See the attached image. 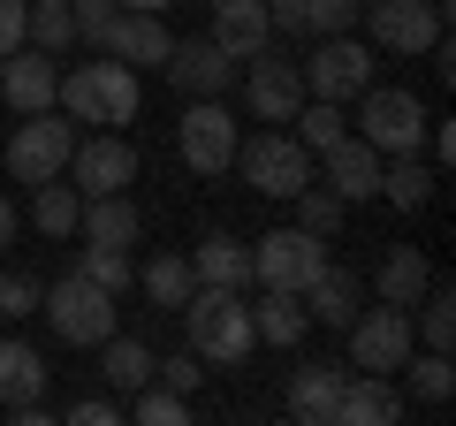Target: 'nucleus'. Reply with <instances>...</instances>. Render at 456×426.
<instances>
[{
  "label": "nucleus",
  "mask_w": 456,
  "mask_h": 426,
  "mask_svg": "<svg viewBox=\"0 0 456 426\" xmlns=\"http://www.w3.org/2000/svg\"><path fill=\"white\" fill-rule=\"evenodd\" d=\"M69 152H77V122H69L61 107H46V115H23V130L8 137V176H16L23 191H38V183L69 176Z\"/></svg>",
  "instance_id": "6"
},
{
  "label": "nucleus",
  "mask_w": 456,
  "mask_h": 426,
  "mask_svg": "<svg viewBox=\"0 0 456 426\" xmlns=\"http://www.w3.org/2000/svg\"><path fill=\"white\" fill-rule=\"evenodd\" d=\"M365 31H373L380 53H426L441 31H449V0H365Z\"/></svg>",
  "instance_id": "8"
},
{
  "label": "nucleus",
  "mask_w": 456,
  "mask_h": 426,
  "mask_svg": "<svg viewBox=\"0 0 456 426\" xmlns=\"http://www.w3.org/2000/svg\"><path fill=\"white\" fill-rule=\"evenodd\" d=\"M289 206H297V229H312V236H335V229H342V213H350L335 191H312V183L289 198Z\"/></svg>",
  "instance_id": "37"
},
{
  "label": "nucleus",
  "mask_w": 456,
  "mask_h": 426,
  "mask_svg": "<svg viewBox=\"0 0 456 426\" xmlns=\"http://www.w3.org/2000/svg\"><path fill=\"white\" fill-rule=\"evenodd\" d=\"M16 244V206H8V198H0V251Z\"/></svg>",
  "instance_id": "44"
},
{
  "label": "nucleus",
  "mask_w": 456,
  "mask_h": 426,
  "mask_svg": "<svg viewBox=\"0 0 456 426\" xmlns=\"http://www.w3.org/2000/svg\"><path fill=\"white\" fill-rule=\"evenodd\" d=\"M31 31V0H0V53H16Z\"/></svg>",
  "instance_id": "42"
},
{
  "label": "nucleus",
  "mask_w": 456,
  "mask_h": 426,
  "mask_svg": "<svg viewBox=\"0 0 456 426\" xmlns=\"http://www.w3.org/2000/svg\"><path fill=\"white\" fill-rule=\"evenodd\" d=\"M289 130H297V145H305L312 160H320V152L335 145V137H350V107H335V99H305V107L289 115Z\"/></svg>",
  "instance_id": "31"
},
{
  "label": "nucleus",
  "mask_w": 456,
  "mask_h": 426,
  "mask_svg": "<svg viewBox=\"0 0 456 426\" xmlns=\"http://www.w3.org/2000/svg\"><path fill=\"white\" fill-rule=\"evenodd\" d=\"M297 297H305V320H320V328H350V312L365 305V282L350 274L342 259H327V266H320V274H312Z\"/></svg>",
  "instance_id": "20"
},
{
  "label": "nucleus",
  "mask_w": 456,
  "mask_h": 426,
  "mask_svg": "<svg viewBox=\"0 0 456 426\" xmlns=\"http://www.w3.org/2000/svg\"><path fill=\"white\" fill-rule=\"evenodd\" d=\"M31 8H61V0H31Z\"/></svg>",
  "instance_id": "46"
},
{
  "label": "nucleus",
  "mask_w": 456,
  "mask_h": 426,
  "mask_svg": "<svg viewBox=\"0 0 456 426\" xmlns=\"http://www.w3.org/2000/svg\"><path fill=\"white\" fill-rule=\"evenodd\" d=\"M130 419H137V426H183V419H191V396L145 381V389H137V404H130Z\"/></svg>",
  "instance_id": "35"
},
{
  "label": "nucleus",
  "mask_w": 456,
  "mask_h": 426,
  "mask_svg": "<svg viewBox=\"0 0 456 426\" xmlns=\"http://www.w3.org/2000/svg\"><path fill=\"white\" fill-rule=\"evenodd\" d=\"M69 419H77V426H114V419H122V404H114V389H107V396H84V404H69Z\"/></svg>",
  "instance_id": "43"
},
{
  "label": "nucleus",
  "mask_w": 456,
  "mask_h": 426,
  "mask_svg": "<svg viewBox=\"0 0 456 426\" xmlns=\"http://www.w3.org/2000/svg\"><path fill=\"white\" fill-rule=\"evenodd\" d=\"M167 46H175V38H167V16H152V8H114L99 53H114V61H130V69H160Z\"/></svg>",
  "instance_id": "17"
},
{
  "label": "nucleus",
  "mask_w": 456,
  "mask_h": 426,
  "mask_svg": "<svg viewBox=\"0 0 456 426\" xmlns=\"http://www.w3.org/2000/svg\"><path fill=\"white\" fill-rule=\"evenodd\" d=\"M160 69H167V84H175L183 99H228V77H236V61H228L213 38H175Z\"/></svg>",
  "instance_id": "15"
},
{
  "label": "nucleus",
  "mask_w": 456,
  "mask_h": 426,
  "mask_svg": "<svg viewBox=\"0 0 456 426\" xmlns=\"http://www.w3.org/2000/svg\"><path fill=\"white\" fill-rule=\"evenodd\" d=\"M183 335H191V350L206 365H221V373H236V365L259 350L244 290H221V282H198V290L183 297Z\"/></svg>",
  "instance_id": "2"
},
{
  "label": "nucleus",
  "mask_w": 456,
  "mask_h": 426,
  "mask_svg": "<svg viewBox=\"0 0 456 426\" xmlns=\"http://www.w3.org/2000/svg\"><path fill=\"white\" fill-rule=\"evenodd\" d=\"M99 350H107V365H99V373H107V389H114V396H137V389L152 381V350L137 343V335H107Z\"/></svg>",
  "instance_id": "32"
},
{
  "label": "nucleus",
  "mask_w": 456,
  "mask_h": 426,
  "mask_svg": "<svg viewBox=\"0 0 456 426\" xmlns=\"http://www.w3.org/2000/svg\"><path fill=\"white\" fill-rule=\"evenodd\" d=\"M175 145H183L191 176H228V160H236V115H228V99H191Z\"/></svg>",
  "instance_id": "10"
},
{
  "label": "nucleus",
  "mask_w": 456,
  "mask_h": 426,
  "mask_svg": "<svg viewBox=\"0 0 456 426\" xmlns=\"http://www.w3.org/2000/svg\"><path fill=\"white\" fill-rule=\"evenodd\" d=\"M320 160H327V191H335L342 206H365V198H380V152L365 145V137H335Z\"/></svg>",
  "instance_id": "19"
},
{
  "label": "nucleus",
  "mask_w": 456,
  "mask_h": 426,
  "mask_svg": "<svg viewBox=\"0 0 456 426\" xmlns=\"http://www.w3.org/2000/svg\"><path fill=\"white\" fill-rule=\"evenodd\" d=\"M53 92H61V69H53V53H38V46L0 53V107H16V115H46Z\"/></svg>",
  "instance_id": "14"
},
{
  "label": "nucleus",
  "mask_w": 456,
  "mask_h": 426,
  "mask_svg": "<svg viewBox=\"0 0 456 426\" xmlns=\"http://www.w3.org/2000/svg\"><path fill=\"white\" fill-rule=\"evenodd\" d=\"M31 312H38V274L8 266V274H0V320H31Z\"/></svg>",
  "instance_id": "39"
},
{
  "label": "nucleus",
  "mask_w": 456,
  "mask_h": 426,
  "mask_svg": "<svg viewBox=\"0 0 456 426\" xmlns=\"http://www.w3.org/2000/svg\"><path fill=\"white\" fill-rule=\"evenodd\" d=\"M38 396H46V358L23 335H0V411L38 404Z\"/></svg>",
  "instance_id": "24"
},
{
  "label": "nucleus",
  "mask_w": 456,
  "mask_h": 426,
  "mask_svg": "<svg viewBox=\"0 0 456 426\" xmlns=\"http://www.w3.org/2000/svg\"><path fill=\"white\" fill-rule=\"evenodd\" d=\"M69 23H77V38H84V46H107L114 0H69Z\"/></svg>",
  "instance_id": "41"
},
{
  "label": "nucleus",
  "mask_w": 456,
  "mask_h": 426,
  "mask_svg": "<svg viewBox=\"0 0 456 426\" xmlns=\"http://www.w3.org/2000/svg\"><path fill=\"white\" fill-rule=\"evenodd\" d=\"M426 99L403 92V84H365L358 92V137L388 160V152H419L426 145Z\"/></svg>",
  "instance_id": "5"
},
{
  "label": "nucleus",
  "mask_w": 456,
  "mask_h": 426,
  "mask_svg": "<svg viewBox=\"0 0 456 426\" xmlns=\"http://www.w3.org/2000/svg\"><path fill=\"white\" fill-rule=\"evenodd\" d=\"M77 229H84V244H107V251H137V236H145V213H137V206H130L122 191H107V198H84Z\"/></svg>",
  "instance_id": "22"
},
{
  "label": "nucleus",
  "mask_w": 456,
  "mask_h": 426,
  "mask_svg": "<svg viewBox=\"0 0 456 426\" xmlns=\"http://www.w3.org/2000/svg\"><path fill=\"white\" fill-rule=\"evenodd\" d=\"M320 266H327V236L297 229V221L251 244V282H259V290H305Z\"/></svg>",
  "instance_id": "9"
},
{
  "label": "nucleus",
  "mask_w": 456,
  "mask_h": 426,
  "mask_svg": "<svg viewBox=\"0 0 456 426\" xmlns=\"http://www.w3.org/2000/svg\"><path fill=\"white\" fill-rule=\"evenodd\" d=\"M395 373H411V396H403V404H434V411H441V404L456 396V365H449V350H411Z\"/></svg>",
  "instance_id": "30"
},
{
  "label": "nucleus",
  "mask_w": 456,
  "mask_h": 426,
  "mask_svg": "<svg viewBox=\"0 0 456 426\" xmlns=\"http://www.w3.org/2000/svg\"><path fill=\"white\" fill-rule=\"evenodd\" d=\"M350 365H358V373H395V365L411 358V312L403 305H380V312H350Z\"/></svg>",
  "instance_id": "11"
},
{
  "label": "nucleus",
  "mask_w": 456,
  "mask_h": 426,
  "mask_svg": "<svg viewBox=\"0 0 456 426\" xmlns=\"http://www.w3.org/2000/svg\"><path fill=\"white\" fill-rule=\"evenodd\" d=\"M23 46H38V53H61V46H77L69 0H61V8H31V31H23Z\"/></svg>",
  "instance_id": "38"
},
{
  "label": "nucleus",
  "mask_w": 456,
  "mask_h": 426,
  "mask_svg": "<svg viewBox=\"0 0 456 426\" xmlns=\"http://www.w3.org/2000/svg\"><path fill=\"white\" fill-rule=\"evenodd\" d=\"M342 365H327V358H312V365H297L289 373V419H305V426H335V404H342Z\"/></svg>",
  "instance_id": "23"
},
{
  "label": "nucleus",
  "mask_w": 456,
  "mask_h": 426,
  "mask_svg": "<svg viewBox=\"0 0 456 426\" xmlns=\"http://www.w3.org/2000/svg\"><path fill=\"white\" fill-rule=\"evenodd\" d=\"M77 213H84V191L77 183H38L31 191V221H38V236H77Z\"/></svg>",
  "instance_id": "33"
},
{
  "label": "nucleus",
  "mask_w": 456,
  "mask_h": 426,
  "mask_svg": "<svg viewBox=\"0 0 456 426\" xmlns=\"http://www.w3.org/2000/svg\"><path fill=\"white\" fill-rule=\"evenodd\" d=\"M53 107H61L77 130H122V122H137V107H145V84H137L130 61L99 53V61H84V69H61Z\"/></svg>",
  "instance_id": "1"
},
{
  "label": "nucleus",
  "mask_w": 456,
  "mask_h": 426,
  "mask_svg": "<svg viewBox=\"0 0 456 426\" xmlns=\"http://www.w3.org/2000/svg\"><path fill=\"white\" fill-rule=\"evenodd\" d=\"M38 312H46V328L77 350H99L114 335V290H99L92 274H61L38 290Z\"/></svg>",
  "instance_id": "4"
},
{
  "label": "nucleus",
  "mask_w": 456,
  "mask_h": 426,
  "mask_svg": "<svg viewBox=\"0 0 456 426\" xmlns=\"http://www.w3.org/2000/svg\"><path fill=\"white\" fill-rule=\"evenodd\" d=\"M137 290H145L160 312H183V297L198 290V274H191V259H183V251H152V259L137 266Z\"/></svg>",
  "instance_id": "28"
},
{
  "label": "nucleus",
  "mask_w": 456,
  "mask_h": 426,
  "mask_svg": "<svg viewBox=\"0 0 456 426\" xmlns=\"http://www.w3.org/2000/svg\"><path fill=\"white\" fill-rule=\"evenodd\" d=\"M213 46L228 53V61H251L259 46H274V31H266V0H213Z\"/></svg>",
  "instance_id": "21"
},
{
  "label": "nucleus",
  "mask_w": 456,
  "mask_h": 426,
  "mask_svg": "<svg viewBox=\"0 0 456 426\" xmlns=\"http://www.w3.org/2000/svg\"><path fill=\"white\" fill-rule=\"evenodd\" d=\"M228 168H244V183H251L259 198H297V191L312 183V168H320V160L297 145L289 122H266L259 137H236V160H228Z\"/></svg>",
  "instance_id": "3"
},
{
  "label": "nucleus",
  "mask_w": 456,
  "mask_h": 426,
  "mask_svg": "<svg viewBox=\"0 0 456 426\" xmlns=\"http://www.w3.org/2000/svg\"><path fill=\"white\" fill-rule=\"evenodd\" d=\"M403 389H395V373H350L342 381V404H335V426H395L403 419Z\"/></svg>",
  "instance_id": "18"
},
{
  "label": "nucleus",
  "mask_w": 456,
  "mask_h": 426,
  "mask_svg": "<svg viewBox=\"0 0 456 426\" xmlns=\"http://www.w3.org/2000/svg\"><path fill=\"white\" fill-rule=\"evenodd\" d=\"M411 312H419L426 350H449V343H456V297H449V282H426V297H419Z\"/></svg>",
  "instance_id": "34"
},
{
  "label": "nucleus",
  "mask_w": 456,
  "mask_h": 426,
  "mask_svg": "<svg viewBox=\"0 0 456 426\" xmlns=\"http://www.w3.org/2000/svg\"><path fill=\"white\" fill-rule=\"evenodd\" d=\"M244 99H251V115H259V122H289L297 107H305V69H297L289 53L259 46L251 69H244Z\"/></svg>",
  "instance_id": "13"
},
{
  "label": "nucleus",
  "mask_w": 456,
  "mask_h": 426,
  "mask_svg": "<svg viewBox=\"0 0 456 426\" xmlns=\"http://www.w3.org/2000/svg\"><path fill=\"white\" fill-rule=\"evenodd\" d=\"M77 274H92L99 290H114V297H122V290L137 282V259H130V251H107V244H92V251L77 259Z\"/></svg>",
  "instance_id": "36"
},
{
  "label": "nucleus",
  "mask_w": 456,
  "mask_h": 426,
  "mask_svg": "<svg viewBox=\"0 0 456 426\" xmlns=\"http://www.w3.org/2000/svg\"><path fill=\"white\" fill-rule=\"evenodd\" d=\"M305 328H312V320H305V297H297V290H266L259 305H251V335L274 343V350H297Z\"/></svg>",
  "instance_id": "25"
},
{
  "label": "nucleus",
  "mask_w": 456,
  "mask_h": 426,
  "mask_svg": "<svg viewBox=\"0 0 456 426\" xmlns=\"http://www.w3.org/2000/svg\"><path fill=\"white\" fill-rule=\"evenodd\" d=\"M69 183L84 198H107V191H130L137 183V145H122L114 130H77V152H69Z\"/></svg>",
  "instance_id": "12"
},
{
  "label": "nucleus",
  "mask_w": 456,
  "mask_h": 426,
  "mask_svg": "<svg viewBox=\"0 0 456 426\" xmlns=\"http://www.w3.org/2000/svg\"><path fill=\"white\" fill-rule=\"evenodd\" d=\"M152 381H160V389H175V396H198L206 358H198V350H183V358H152Z\"/></svg>",
  "instance_id": "40"
},
{
  "label": "nucleus",
  "mask_w": 456,
  "mask_h": 426,
  "mask_svg": "<svg viewBox=\"0 0 456 426\" xmlns=\"http://www.w3.org/2000/svg\"><path fill=\"white\" fill-rule=\"evenodd\" d=\"M297 69H305V99L350 107V99L373 84V46L350 38V31H335V38H312V61H297Z\"/></svg>",
  "instance_id": "7"
},
{
  "label": "nucleus",
  "mask_w": 456,
  "mask_h": 426,
  "mask_svg": "<svg viewBox=\"0 0 456 426\" xmlns=\"http://www.w3.org/2000/svg\"><path fill=\"white\" fill-rule=\"evenodd\" d=\"M365 16V0H266V31L274 38H335Z\"/></svg>",
  "instance_id": "16"
},
{
  "label": "nucleus",
  "mask_w": 456,
  "mask_h": 426,
  "mask_svg": "<svg viewBox=\"0 0 456 426\" xmlns=\"http://www.w3.org/2000/svg\"><path fill=\"white\" fill-rule=\"evenodd\" d=\"M426 282H434V266H426V251H411V244H395L388 259H380V305H419L426 297Z\"/></svg>",
  "instance_id": "29"
},
{
  "label": "nucleus",
  "mask_w": 456,
  "mask_h": 426,
  "mask_svg": "<svg viewBox=\"0 0 456 426\" xmlns=\"http://www.w3.org/2000/svg\"><path fill=\"white\" fill-rule=\"evenodd\" d=\"M114 8H152V16H167V8H175V0H114Z\"/></svg>",
  "instance_id": "45"
},
{
  "label": "nucleus",
  "mask_w": 456,
  "mask_h": 426,
  "mask_svg": "<svg viewBox=\"0 0 456 426\" xmlns=\"http://www.w3.org/2000/svg\"><path fill=\"white\" fill-rule=\"evenodd\" d=\"M191 274L198 282H221V290H244V282H251V244H236V236H206V244H198L191 251Z\"/></svg>",
  "instance_id": "27"
},
{
  "label": "nucleus",
  "mask_w": 456,
  "mask_h": 426,
  "mask_svg": "<svg viewBox=\"0 0 456 426\" xmlns=\"http://www.w3.org/2000/svg\"><path fill=\"white\" fill-rule=\"evenodd\" d=\"M380 198L403 213H419L426 198H434V160H419V152H388L380 160Z\"/></svg>",
  "instance_id": "26"
}]
</instances>
